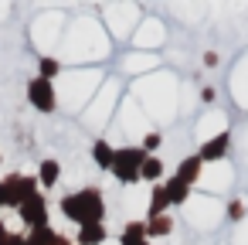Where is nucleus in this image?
I'll list each match as a JSON object with an SVG mask.
<instances>
[{
  "instance_id": "f257e3e1",
  "label": "nucleus",
  "mask_w": 248,
  "mask_h": 245,
  "mask_svg": "<svg viewBox=\"0 0 248 245\" xmlns=\"http://www.w3.org/2000/svg\"><path fill=\"white\" fill-rule=\"evenodd\" d=\"M62 214L68 221H75L78 228L85 225H102L106 218V201H102V191L99 187H85V191H72L62 197Z\"/></svg>"
},
{
  "instance_id": "f03ea898",
  "label": "nucleus",
  "mask_w": 248,
  "mask_h": 245,
  "mask_svg": "<svg viewBox=\"0 0 248 245\" xmlns=\"http://www.w3.org/2000/svg\"><path fill=\"white\" fill-rule=\"evenodd\" d=\"M143 160H146L143 147H123V150H116V160H112V170H109V174H112L119 184H136Z\"/></svg>"
},
{
  "instance_id": "7ed1b4c3",
  "label": "nucleus",
  "mask_w": 248,
  "mask_h": 245,
  "mask_svg": "<svg viewBox=\"0 0 248 245\" xmlns=\"http://www.w3.org/2000/svg\"><path fill=\"white\" fill-rule=\"evenodd\" d=\"M28 99L38 113H55L58 106V92H55V82H45V79H31L28 82Z\"/></svg>"
},
{
  "instance_id": "20e7f679",
  "label": "nucleus",
  "mask_w": 248,
  "mask_h": 245,
  "mask_svg": "<svg viewBox=\"0 0 248 245\" xmlns=\"http://www.w3.org/2000/svg\"><path fill=\"white\" fill-rule=\"evenodd\" d=\"M4 184H7V191H11V208H14V211H17L28 197L38 194V177H28V174H7Z\"/></svg>"
},
{
  "instance_id": "39448f33",
  "label": "nucleus",
  "mask_w": 248,
  "mask_h": 245,
  "mask_svg": "<svg viewBox=\"0 0 248 245\" xmlns=\"http://www.w3.org/2000/svg\"><path fill=\"white\" fill-rule=\"evenodd\" d=\"M17 214H21L24 225H31V231H34V228H45V225H48V201H45V194L38 191L34 197H28V201L17 208Z\"/></svg>"
},
{
  "instance_id": "423d86ee",
  "label": "nucleus",
  "mask_w": 248,
  "mask_h": 245,
  "mask_svg": "<svg viewBox=\"0 0 248 245\" xmlns=\"http://www.w3.org/2000/svg\"><path fill=\"white\" fill-rule=\"evenodd\" d=\"M228 147H231V140H228V133H221V136H211V140H204V147L197 150V157H201L204 163H217V160H224Z\"/></svg>"
},
{
  "instance_id": "0eeeda50",
  "label": "nucleus",
  "mask_w": 248,
  "mask_h": 245,
  "mask_svg": "<svg viewBox=\"0 0 248 245\" xmlns=\"http://www.w3.org/2000/svg\"><path fill=\"white\" fill-rule=\"evenodd\" d=\"M201 170H204V160H201L197 153H190V157H184V160L177 163V174H173V177L184 180L187 187H194V184L201 180Z\"/></svg>"
},
{
  "instance_id": "6e6552de",
  "label": "nucleus",
  "mask_w": 248,
  "mask_h": 245,
  "mask_svg": "<svg viewBox=\"0 0 248 245\" xmlns=\"http://www.w3.org/2000/svg\"><path fill=\"white\" fill-rule=\"evenodd\" d=\"M92 160H95V167H102V170H112V160H116V147L106 140V136H99L95 143H92Z\"/></svg>"
},
{
  "instance_id": "1a4fd4ad",
  "label": "nucleus",
  "mask_w": 248,
  "mask_h": 245,
  "mask_svg": "<svg viewBox=\"0 0 248 245\" xmlns=\"http://www.w3.org/2000/svg\"><path fill=\"white\" fill-rule=\"evenodd\" d=\"M58 177H62V163L58 160H41V167H38V187L51 191L58 184Z\"/></svg>"
},
{
  "instance_id": "9d476101",
  "label": "nucleus",
  "mask_w": 248,
  "mask_h": 245,
  "mask_svg": "<svg viewBox=\"0 0 248 245\" xmlns=\"http://www.w3.org/2000/svg\"><path fill=\"white\" fill-rule=\"evenodd\" d=\"M167 208H170V197H167L163 184H153V191H150V208H146V218H160V214H167Z\"/></svg>"
},
{
  "instance_id": "9b49d317",
  "label": "nucleus",
  "mask_w": 248,
  "mask_h": 245,
  "mask_svg": "<svg viewBox=\"0 0 248 245\" xmlns=\"http://www.w3.org/2000/svg\"><path fill=\"white\" fill-rule=\"evenodd\" d=\"M163 191H167L170 204H187V201H190V187H187L184 180H177V177L163 180Z\"/></svg>"
},
{
  "instance_id": "f8f14e48",
  "label": "nucleus",
  "mask_w": 248,
  "mask_h": 245,
  "mask_svg": "<svg viewBox=\"0 0 248 245\" xmlns=\"http://www.w3.org/2000/svg\"><path fill=\"white\" fill-rule=\"evenodd\" d=\"M106 242V225H85L75 235V245H102Z\"/></svg>"
},
{
  "instance_id": "ddd939ff",
  "label": "nucleus",
  "mask_w": 248,
  "mask_h": 245,
  "mask_svg": "<svg viewBox=\"0 0 248 245\" xmlns=\"http://www.w3.org/2000/svg\"><path fill=\"white\" fill-rule=\"evenodd\" d=\"M58 75H62V62H58L55 55H41V58H38V79L55 82Z\"/></svg>"
},
{
  "instance_id": "4468645a",
  "label": "nucleus",
  "mask_w": 248,
  "mask_h": 245,
  "mask_svg": "<svg viewBox=\"0 0 248 245\" xmlns=\"http://www.w3.org/2000/svg\"><path fill=\"white\" fill-rule=\"evenodd\" d=\"M173 231V218L160 214V218H146V238H163Z\"/></svg>"
},
{
  "instance_id": "2eb2a0df",
  "label": "nucleus",
  "mask_w": 248,
  "mask_h": 245,
  "mask_svg": "<svg viewBox=\"0 0 248 245\" xmlns=\"http://www.w3.org/2000/svg\"><path fill=\"white\" fill-rule=\"evenodd\" d=\"M160 177H163V160H160V157H146V160H143V167H140V180L156 184Z\"/></svg>"
},
{
  "instance_id": "dca6fc26",
  "label": "nucleus",
  "mask_w": 248,
  "mask_h": 245,
  "mask_svg": "<svg viewBox=\"0 0 248 245\" xmlns=\"http://www.w3.org/2000/svg\"><path fill=\"white\" fill-rule=\"evenodd\" d=\"M55 235H58V231H55L51 225H45V228H34V231L24 238V245H51V242H55Z\"/></svg>"
},
{
  "instance_id": "f3484780",
  "label": "nucleus",
  "mask_w": 248,
  "mask_h": 245,
  "mask_svg": "<svg viewBox=\"0 0 248 245\" xmlns=\"http://www.w3.org/2000/svg\"><path fill=\"white\" fill-rule=\"evenodd\" d=\"M160 143H163V136H160L156 130H150V133H146V140H143V153H146V157H153V150H156Z\"/></svg>"
},
{
  "instance_id": "a211bd4d",
  "label": "nucleus",
  "mask_w": 248,
  "mask_h": 245,
  "mask_svg": "<svg viewBox=\"0 0 248 245\" xmlns=\"http://www.w3.org/2000/svg\"><path fill=\"white\" fill-rule=\"evenodd\" d=\"M241 214H245V201H231L228 204V218L231 221H241Z\"/></svg>"
},
{
  "instance_id": "6ab92c4d",
  "label": "nucleus",
  "mask_w": 248,
  "mask_h": 245,
  "mask_svg": "<svg viewBox=\"0 0 248 245\" xmlns=\"http://www.w3.org/2000/svg\"><path fill=\"white\" fill-rule=\"evenodd\" d=\"M123 235H146V221H126Z\"/></svg>"
},
{
  "instance_id": "aec40b11",
  "label": "nucleus",
  "mask_w": 248,
  "mask_h": 245,
  "mask_svg": "<svg viewBox=\"0 0 248 245\" xmlns=\"http://www.w3.org/2000/svg\"><path fill=\"white\" fill-rule=\"evenodd\" d=\"M119 245H150V238H146V235H123Z\"/></svg>"
},
{
  "instance_id": "412c9836",
  "label": "nucleus",
  "mask_w": 248,
  "mask_h": 245,
  "mask_svg": "<svg viewBox=\"0 0 248 245\" xmlns=\"http://www.w3.org/2000/svg\"><path fill=\"white\" fill-rule=\"evenodd\" d=\"M0 208H11V191H7L4 180H0Z\"/></svg>"
},
{
  "instance_id": "4be33fe9",
  "label": "nucleus",
  "mask_w": 248,
  "mask_h": 245,
  "mask_svg": "<svg viewBox=\"0 0 248 245\" xmlns=\"http://www.w3.org/2000/svg\"><path fill=\"white\" fill-rule=\"evenodd\" d=\"M24 238H28V235H21V231H11L4 245H24Z\"/></svg>"
},
{
  "instance_id": "5701e85b",
  "label": "nucleus",
  "mask_w": 248,
  "mask_h": 245,
  "mask_svg": "<svg viewBox=\"0 0 248 245\" xmlns=\"http://www.w3.org/2000/svg\"><path fill=\"white\" fill-rule=\"evenodd\" d=\"M204 65H207V68H214V65H217V55H214V51H207V55H204Z\"/></svg>"
},
{
  "instance_id": "b1692460",
  "label": "nucleus",
  "mask_w": 248,
  "mask_h": 245,
  "mask_svg": "<svg viewBox=\"0 0 248 245\" xmlns=\"http://www.w3.org/2000/svg\"><path fill=\"white\" fill-rule=\"evenodd\" d=\"M51 245H75V242H72V238H65V235H55V242H51Z\"/></svg>"
},
{
  "instance_id": "393cba45",
  "label": "nucleus",
  "mask_w": 248,
  "mask_h": 245,
  "mask_svg": "<svg viewBox=\"0 0 248 245\" xmlns=\"http://www.w3.org/2000/svg\"><path fill=\"white\" fill-rule=\"evenodd\" d=\"M7 235H11V231L4 228V221H0V245H4V242H7Z\"/></svg>"
}]
</instances>
